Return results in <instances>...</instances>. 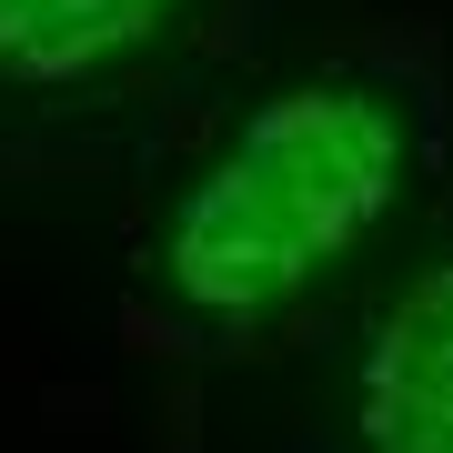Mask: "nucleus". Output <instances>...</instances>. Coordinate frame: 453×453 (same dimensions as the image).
I'll return each mask as SVG.
<instances>
[{
  "instance_id": "3",
  "label": "nucleus",
  "mask_w": 453,
  "mask_h": 453,
  "mask_svg": "<svg viewBox=\"0 0 453 453\" xmlns=\"http://www.w3.org/2000/svg\"><path fill=\"white\" fill-rule=\"evenodd\" d=\"M172 20V0H0V71L11 81H91L101 61L142 50Z\"/></svg>"
},
{
  "instance_id": "2",
  "label": "nucleus",
  "mask_w": 453,
  "mask_h": 453,
  "mask_svg": "<svg viewBox=\"0 0 453 453\" xmlns=\"http://www.w3.org/2000/svg\"><path fill=\"white\" fill-rule=\"evenodd\" d=\"M353 413L372 453H453V273L443 262H423L372 323Z\"/></svg>"
},
{
  "instance_id": "1",
  "label": "nucleus",
  "mask_w": 453,
  "mask_h": 453,
  "mask_svg": "<svg viewBox=\"0 0 453 453\" xmlns=\"http://www.w3.org/2000/svg\"><path fill=\"white\" fill-rule=\"evenodd\" d=\"M403 111L363 81L273 91L172 211L162 273L192 312H273L403 202Z\"/></svg>"
}]
</instances>
